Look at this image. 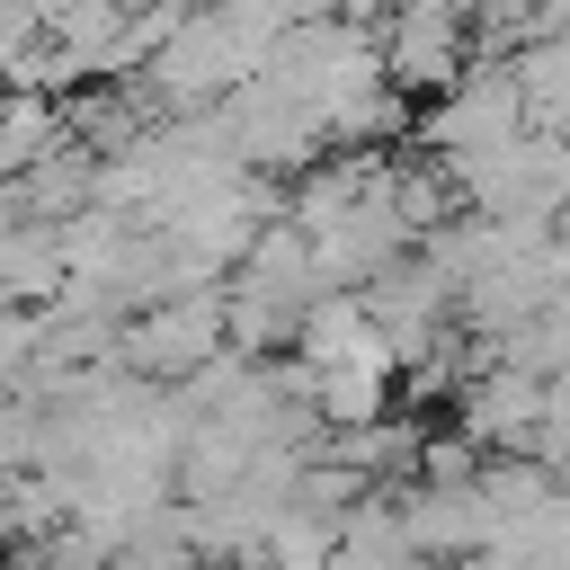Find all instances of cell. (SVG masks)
Listing matches in <instances>:
<instances>
[{
  "instance_id": "1",
  "label": "cell",
  "mask_w": 570,
  "mask_h": 570,
  "mask_svg": "<svg viewBox=\"0 0 570 570\" xmlns=\"http://www.w3.org/2000/svg\"><path fill=\"white\" fill-rule=\"evenodd\" d=\"M125 356H134L142 374H196L205 356H223V294L151 303V312L125 330Z\"/></svg>"
},
{
  "instance_id": "2",
  "label": "cell",
  "mask_w": 570,
  "mask_h": 570,
  "mask_svg": "<svg viewBox=\"0 0 570 570\" xmlns=\"http://www.w3.org/2000/svg\"><path fill=\"white\" fill-rule=\"evenodd\" d=\"M454 62H463L454 0H410V18L392 36V80H454Z\"/></svg>"
}]
</instances>
